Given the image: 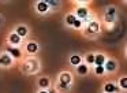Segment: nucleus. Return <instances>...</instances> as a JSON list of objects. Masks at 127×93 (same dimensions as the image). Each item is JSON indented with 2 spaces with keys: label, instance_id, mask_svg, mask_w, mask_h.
<instances>
[{
  "label": "nucleus",
  "instance_id": "obj_1",
  "mask_svg": "<svg viewBox=\"0 0 127 93\" xmlns=\"http://www.w3.org/2000/svg\"><path fill=\"white\" fill-rule=\"evenodd\" d=\"M70 81H71V77H70V74L64 73L60 75V82H62V86H66V85L70 84Z\"/></svg>",
  "mask_w": 127,
  "mask_h": 93
},
{
  "label": "nucleus",
  "instance_id": "obj_2",
  "mask_svg": "<svg viewBox=\"0 0 127 93\" xmlns=\"http://www.w3.org/2000/svg\"><path fill=\"white\" fill-rule=\"evenodd\" d=\"M0 64H4V66L11 64V57H10L8 55H3V56H0Z\"/></svg>",
  "mask_w": 127,
  "mask_h": 93
},
{
  "label": "nucleus",
  "instance_id": "obj_3",
  "mask_svg": "<svg viewBox=\"0 0 127 93\" xmlns=\"http://www.w3.org/2000/svg\"><path fill=\"white\" fill-rule=\"evenodd\" d=\"M37 10H38L40 12H45V11L48 10V3L47 1H40L38 4H37Z\"/></svg>",
  "mask_w": 127,
  "mask_h": 93
},
{
  "label": "nucleus",
  "instance_id": "obj_4",
  "mask_svg": "<svg viewBox=\"0 0 127 93\" xmlns=\"http://www.w3.org/2000/svg\"><path fill=\"white\" fill-rule=\"evenodd\" d=\"M105 62V57L102 56V55H97V56H94V63H96L97 66H102Z\"/></svg>",
  "mask_w": 127,
  "mask_h": 93
},
{
  "label": "nucleus",
  "instance_id": "obj_5",
  "mask_svg": "<svg viewBox=\"0 0 127 93\" xmlns=\"http://www.w3.org/2000/svg\"><path fill=\"white\" fill-rule=\"evenodd\" d=\"M26 33H28V29H26L25 26H19V27L17 29V34L19 36V37H25Z\"/></svg>",
  "mask_w": 127,
  "mask_h": 93
},
{
  "label": "nucleus",
  "instance_id": "obj_6",
  "mask_svg": "<svg viewBox=\"0 0 127 93\" xmlns=\"http://www.w3.org/2000/svg\"><path fill=\"white\" fill-rule=\"evenodd\" d=\"M70 62H71V64H74V66H79V63H81V57L78 56V55H74V56H71Z\"/></svg>",
  "mask_w": 127,
  "mask_h": 93
},
{
  "label": "nucleus",
  "instance_id": "obj_7",
  "mask_svg": "<svg viewBox=\"0 0 127 93\" xmlns=\"http://www.w3.org/2000/svg\"><path fill=\"white\" fill-rule=\"evenodd\" d=\"M10 41H11L12 44H18V43L21 41V37L17 34V33H14V34H11V36H10Z\"/></svg>",
  "mask_w": 127,
  "mask_h": 93
},
{
  "label": "nucleus",
  "instance_id": "obj_8",
  "mask_svg": "<svg viewBox=\"0 0 127 93\" xmlns=\"http://www.w3.org/2000/svg\"><path fill=\"white\" fill-rule=\"evenodd\" d=\"M26 49H28L30 53H34V52L37 51V44H34V43H30V44H28V46H26Z\"/></svg>",
  "mask_w": 127,
  "mask_h": 93
},
{
  "label": "nucleus",
  "instance_id": "obj_9",
  "mask_svg": "<svg viewBox=\"0 0 127 93\" xmlns=\"http://www.w3.org/2000/svg\"><path fill=\"white\" fill-rule=\"evenodd\" d=\"M77 15L79 16V18H85V16L88 15V11H86L85 8H78V11H77Z\"/></svg>",
  "mask_w": 127,
  "mask_h": 93
},
{
  "label": "nucleus",
  "instance_id": "obj_10",
  "mask_svg": "<svg viewBox=\"0 0 127 93\" xmlns=\"http://www.w3.org/2000/svg\"><path fill=\"white\" fill-rule=\"evenodd\" d=\"M8 52H10V53H11L14 57H19V56H21V52L18 51L17 48H8Z\"/></svg>",
  "mask_w": 127,
  "mask_h": 93
},
{
  "label": "nucleus",
  "instance_id": "obj_11",
  "mask_svg": "<svg viewBox=\"0 0 127 93\" xmlns=\"http://www.w3.org/2000/svg\"><path fill=\"white\" fill-rule=\"evenodd\" d=\"M78 73H79L81 75L86 74V73H88V67H86V66H83V64H79V66H78Z\"/></svg>",
  "mask_w": 127,
  "mask_h": 93
},
{
  "label": "nucleus",
  "instance_id": "obj_12",
  "mask_svg": "<svg viewBox=\"0 0 127 93\" xmlns=\"http://www.w3.org/2000/svg\"><path fill=\"white\" fill-rule=\"evenodd\" d=\"M105 92H107V93L115 92V86H113V84H107V85H105Z\"/></svg>",
  "mask_w": 127,
  "mask_h": 93
},
{
  "label": "nucleus",
  "instance_id": "obj_13",
  "mask_svg": "<svg viewBox=\"0 0 127 93\" xmlns=\"http://www.w3.org/2000/svg\"><path fill=\"white\" fill-rule=\"evenodd\" d=\"M115 67H116V64H115V62H113V60H109V62L107 63V70L113 71V70H115Z\"/></svg>",
  "mask_w": 127,
  "mask_h": 93
},
{
  "label": "nucleus",
  "instance_id": "obj_14",
  "mask_svg": "<svg viewBox=\"0 0 127 93\" xmlns=\"http://www.w3.org/2000/svg\"><path fill=\"white\" fill-rule=\"evenodd\" d=\"M89 27H90L89 32H97V30H98V23H97V22H92Z\"/></svg>",
  "mask_w": 127,
  "mask_h": 93
},
{
  "label": "nucleus",
  "instance_id": "obj_15",
  "mask_svg": "<svg viewBox=\"0 0 127 93\" xmlns=\"http://www.w3.org/2000/svg\"><path fill=\"white\" fill-rule=\"evenodd\" d=\"M48 85H49L48 78H41V79H40V86H41V88H47Z\"/></svg>",
  "mask_w": 127,
  "mask_h": 93
},
{
  "label": "nucleus",
  "instance_id": "obj_16",
  "mask_svg": "<svg viewBox=\"0 0 127 93\" xmlns=\"http://www.w3.org/2000/svg\"><path fill=\"white\" fill-rule=\"evenodd\" d=\"M75 19H77V18H75L74 15H68V16H67V19H66V21H67V25H74Z\"/></svg>",
  "mask_w": 127,
  "mask_h": 93
},
{
  "label": "nucleus",
  "instance_id": "obj_17",
  "mask_svg": "<svg viewBox=\"0 0 127 93\" xmlns=\"http://www.w3.org/2000/svg\"><path fill=\"white\" fill-rule=\"evenodd\" d=\"M102 73H104V67H102V66H97V67H96V74L101 75Z\"/></svg>",
  "mask_w": 127,
  "mask_h": 93
},
{
  "label": "nucleus",
  "instance_id": "obj_18",
  "mask_svg": "<svg viewBox=\"0 0 127 93\" xmlns=\"http://www.w3.org/2000/svg\"><path fill=\"white\" fill-rule=\"evenodd\" d=\"M120 85H122V88H124V89L127 88V78H126V77L120 79Z\"/></svg>",
  "mask_w": 127,
  "mask_h": 93
},
{
  "label": "nucleus",
  "instance_id": "obj_19",
  "mask_svg": "<svg viewBox=\"0 0 127 93\" xmlns=\"http://www.w3.org/2000/svg\"><path fill=\"white\" fill-rule=\"evenodd\" d=\"M86 60H88L89 63H94V56H93V55H88V57H86Z\"/></svg>",
  "mask_w": 127,
  "mask_h": 93
},
{
  "label": "nucleus",
  "instance_id": "obj_20",
  "mask_svg": "<svg viewBox=\"0 0 127 93\" xmlns=\"http://www.w3.org/2000/svg\"><path fill=\"white\" fill-rule=\"evenodd\" d=\"M81 25H82V23H81V21H79V19H75L74 26H75V27H81Z\"/></svg>",
  "mask_w": 127,
  "mask_h": 93
},
{
  "label": "nucleus",
  "instance_id": "obj_21",
  "mask_svg": "<svg viewBox=\"0 0 127 93\" xmlns=\"http://www.w3.org/2000/svg\"><path fill=\"white\" fill-rule=\"evenodd\" d=\"M113 12H115V8H109V10H108V14H109V16H112Z\"/></svg>",
  "mask_w": 127,
  "mask_h": 93
},
{
  "label": "nucleus",
  "instance_id": "obj_22",
  "mask_svg": "<svg viewBox=\"0 0 127 93\" xmlns=\"http://www.w3.org/2000/svg\"><path fill=\"white\" fill-rule=\"evenodd\" d=\"M40 93H48V92H45V90H42V92H40Z\"/></svg>",
  "mask_w": 127,
  "mask_h": 93
}]
</instances>
